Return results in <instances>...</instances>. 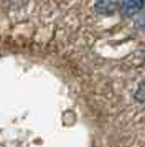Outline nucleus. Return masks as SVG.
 <instances>
[{
	"instance_id": "1",
	"label": "nucleus",
	"mask_w": 145,
	"mask_h": 147,
	"mask_svg": "<svg viewBox=\"0 0 145 147\" xmlns=\"http://www.w3.org/2000/svg\"><path fill=\"white\" fill-rule=\"evenodd\" d=\"M145 7V0H122L120 3V13L125 17L138 13Z\"/></svg>"
},
{
	"instance_id": "2",
	"label": "nucleus",
	"mask_w": 145,
	"mask_h": 147,
	"mask_svg": "<svg viewBox=\"0 0 145 147\" xmlns=\"http://www.w3.org/2000/svg\"><path fill=\"white\" fill-rule=\"evenodd\" d=\"M119 7V0H97L96 2V10L97 13L102 15H111L114 13Z\"/></svg>"
},
{
	"instance_id": "3",
	"label": "nucleus",
	"mask_w": 145,
	"mask_h": 147,
	"mask_svg": "<svg viewBox=\"0 0 145 147\" xmlns=\"http://www.w3.org/2000/svg\"><path fill=\"white\" fill-rule=\"evenodd\" d=\"M135 99L140 101V102H145V83H142L138 86L137 93H135Z\"/></svg>"
},
{
	"instance_id": "4",
	"label": "nucleus",
	"mask_w": 145,
	"mask_h": 147,
	"mask_svg": "<svg viewBox=\"0 0 145 147\" xmlns=\"http://www.w3.org/2000/svg\"><path fill=\"white\" fill-rule=\"evenodd\" d=\"M135 27H137L138 30H145V13H142L137 20H135Z\"/></svg>"
}]
</instances>
